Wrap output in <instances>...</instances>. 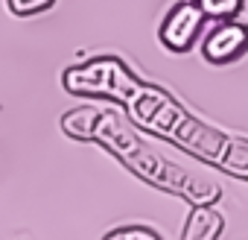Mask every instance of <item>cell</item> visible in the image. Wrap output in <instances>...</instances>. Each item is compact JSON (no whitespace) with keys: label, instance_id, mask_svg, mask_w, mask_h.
Returning <instances> with one entry per match:
<instances>
[{"label":"cell","instance_id":"obj_1","mask_svg":"<svg viewBox=\"0 0 248 240\" xmlns=\"http://www.w3.org/2000/svg\"><path fill=\"white\" fill-rule=\"evenodd\" d=\"M204 21H207V15L202 12V6L196 3V0H181V3H175L167 12L164 24L158 30L161 44L167 50H172V53H187L196 44Z\"/></svg>","mask_w":248,"mask_h":240},{"label":"cell","instance_id":"obj_2","mask_svg":"<svg viewBox=\"0 0 248 240\" xmlns=\"http://www.w3.org/2000/svg\"><path fill=\"white\" fill-rule=\"evenodd\" d=\"M245 50H248V27L233 18L219 21V27H213L202 41V56L213 65L236 62Z\"/></svg>","mask_w":248,"mask_h":240},{"label":"cell","instance_id":"obj_3","mask_svg":"<svg viewBox=\"0 0 248 240\" xmlns=\"http://www.w3.org/2000/svg\"><path fill=\"white\" fill-rule=\"evenodd\" d=\"M222 228H225V217L216 208H210L207 202H199V208H193V214L187 217L181 237L184 240H213L222 234Z\"/></svg>","mask_w":248,"mask_h":240},{"label":"cell","instance_id":"obj_4","mask_svg":"<svg viewBox=\"0 0 248 240\" xmlns=\"http://www.w3.org/2000/svg\"><path fill=\"white\" fill-rule=\"evenodd\" d=\"M99 120H102V114H99L96 108L82 105V108H73V111H67V114L62 117V129H64L70 138L88 141V138H93V135H96Z\"/></svg>","mask_w":248,"mask_h":240},{"label":"cell","instance_id":"obj_5","mask_svg":"<svg viewBox=\"0 0 248 240\" xmlns=\"http://www.w3.org/2000/svg\"><path fill=\"white\" fill-rule=\"evenodd\" d=\"M196 3H199L202 12H204L207 18H213V21H231V18H236L242 0H196Z\"/></svg>","mask_w":248,"mask_h":240},{"label":"cell","instance_id":"obj_6","mask_svg":"<svg viewBox=\"0 0 248 240\" xmlns=\"http://www.w3.org/2000/svg\"><path fill=\"white\" fill-rule=\"evenodd\" d=\"M105 237L108 240H161V234L146 225H120V228H111Z\"/></svg>","mask_w":248,"mask_h":240},{"label":"cell","instance_id":"obj_7","mask_svg":"<svg viewBox=\"0 0 248 240\" xmlns=\"http://www.w3.org/2000/svg\"><path fill=\"white\" fill-rule=\"evenodd\" d=\"M53 3H56V0H6L9 12H12V15H21V18H27V15H38V12H47Z\"/></svg>","mask_w":248,"mask_h":240},{"label":"cell","instance_id":"obj_8","mask_svg":"<svg viewBox=\"0 0 248 240\" xmlns=\"http://www.w3.org/2000/svg\"><path fill=\"white\" fill-rule=\"evenodd\" d=\"M233 21H239V24H245L248 27V0H242L239 3V12H236V18Z\"/></svg>","mask_w":248,"mask_h":240}]
</instances>
